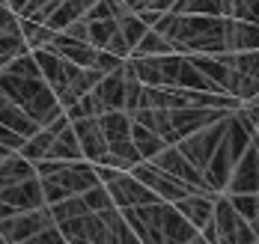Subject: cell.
Returning a JSON list of instances; mask_svg holds the SVG:
<instances>
[{"instance_id":"cell-30","label":"cell","mask_w":259,"mask_h":244,"mask_svg":"<svg viewBox=\"0 0 259 244\" xmlns=\"http://www.w3.org/2000/svg\"><path fill=\"white\" fill-rule=\"evenodd\" d=\"M27 137L24 134H18L15 128H9V125H3L0 122V143L3 146H9V149H21V143H24Z\"/></svg>"},{"instance_id":"cell-28","label":"cell","mask_w":259,"mask_h":244,"mask_svg":"<svg viewBox=\"0 0 259 244\" xmlns=\"http://www.w3.org/2000/svg\"><path fill=\"white\" fill-rule=\"evenodd\" d=\"M227 193V190H224ZM230 200H233V206L238 209V215L247 217V220H253L259 212V193H230Z\"/></svg>"},{"instance_id":"cell-12","label":"cell","mask_w":259,"mask_h":244,"mask_svg":"<svg viewBox=\"0 0 259 244\" xmlns=\"http://www.w3.org/2000/svg\"><path fill=\"white\" fill-rule=\"evenodd\" d=\"M131 173H134L149 190H155L161 200H167V203H176L185 193H191V188H188L185 182H179V179L170 176V173H164V170L155 167L152 161H137L131 167Z\"/></svg>"},{"instance_id":"cell-32","label":"cell","mask_w":259,"mask_h":244,"mask_svg":"<svg viewBox=\"0 0 259 244\" xmlns=\"http://www.w3.org/2000/svg\"><path fill=\"white\" fill-rule=\"evenodd\" d=\"M256 143H259V128H256Z\"/></svg>"},{"instance_id":"cell-17","label":"cell","mask_w":259,"mask_h":244,"mask_svg":"<svg viewBox=\"0 0 259 244\" xmlns=\"http://www.w3.org/2000/svg\"><path fill=\"white\" fill-rule=\"evenodd\" d=\"M214 200H218V193L214 190H191V193H185L182 200H176L173 206L179 209L182 215L188 217L197 229H203L211 223V215H214Z\"/></svg>"},{"instance_id":"cell-21","label":"cell","mask_w":259,"mask_h":244,"mask_svg":"<svg viewBox=\"0 0 259 244\" xmlns=\"http://www.w3.org/2000/svg\"><path fill=\"white\" fill-rule=\"evenodd\" d=\"M131 140H134V149L140 152V158L143 161H152L158 152L167 146V140L152 131L149 125H143V122H137V119H131Z\"/></svg>"},{"instance_id":"cell-1","label":"cell","mask_w":259,"mask_h":244,"mask_svg":"<svg viewBox=\"0 0 259 244\" xmlns=\"http://www.w3.org/2000/svg\"><path fill=\"white\" fill-rule=\"evenodd\" d=\"M0 92H6L15 105L39 122V125H51L54 119H60L66 110L57 102L54 89L42 78V72H12V69H0Z\"/></svg>"},{"instance_id":"cell-20","label":"cell","mask_w":259,"mask_h":244,"mask_svg":"<svg viewBox=\"0 0 259 244\" xmlns=\"http://www.w3.org/2000/svg\"><path fill=\"white\" fill-rule=\"evenodd\" d=\"M93 3H96V0H57L54 9L48 12V18H45V24L51 30H66L72 21L83 18Z\"/></svg>"},{"instance_id":"cell-14","label":"cell","mask_w":259,"mask_h":244,"mask_svg":"<svg viewBox=\"0 0 259 244\" xmlns=\"http://www.w3.org/2000/svg\"><path fill=\"white\" fill-rule=\"evenodd\" d=\"M72 128L78 134V143H80V152L83 158L93 164H102L107 158V140H104V131L99 125V116H83V119H72Z\"/></svg>"},{"instance_id":"cell-8","label":"cell","mask_w":259,"mask_h":244,"mask_svg":"<svg viewBox=\"0 0 259 244\" xmlns=\"http://www.w3.org/2000/svg\"><path fill=\"white\" fill-rule=\"evenodd\" d=\"M224 113L230 110H214V108H194V105H185V108H167V143H179L182 137L200 131L203 125L221 119Z\"/></svg>"},{"instance_id":"cell-9","label":"cell","mask_w":259,"mask_h":244,"mask_svg":"<svg viewBox=\"0 0 259 244\" xmlns=\"http://www.w3.org/2000/svg\"><path fill=\"white\" fill-rule=\"evenodd\" d=\"M233 113V110H230ZM230 113H224L221 119H214V122H208V125H203L200 131H194V134L182 137L179 146L182 152L191 158V161L197 164L200 170L208 164V158L214 155V149H218V143H221V137H224V131H227V125H230Z\"/></svg>"},{"instance_id":"cell-5","label":"cell","mask_w":259,"mask_h":244,"mask_svg":"<svg viewBox=\"0 0 259 244\" xmlns=\"http://www.w3.org/2000/svg\"><path fill=\"white\" fill-rule=\"evenodd\" d=\"M96 170H99V179L107 188L116 209H134V206H146V203L161 200L155 190L146 188L131 170H116V167H96Z\"/></svg>"},{"instance_id":"cell-11","label":"cell","mask_w":259,"mask_h":244,"mask_svg":"<svg viewBox=\"0 0 259 244\" xmlns=\"http://www.w3.org/2000/svg\"><path fill=\"white\" fill-rule=\"evenodd\" d=\"M39 206H45V193H42L39 173L24 179V182L3 185L0 188V217L18 215V212H27V209H39Z\"/></svg>"},{"instance_id":"cell-22","label":"cell","mask_w":259,"mask_h":244,"mask_svg":"<svg viewBox=\"0 0 259 244\" xmlns=\"http://www.w3.org/2000/svg\"><path fill=\"white\" fill-rule=\"evenodd\" d=\"M170 51H176L173 42H170L161 30L149 27L143 33V39L131 48V57H158V54H170Z\"/></svg>"},{"instance_id":"cell-10","label":"cell","mask_w":259,"mask_h":244,"mask_svg":"<svg viewBox=\"0 0 259 244\" xmlns=\"http://www.w3.org/2000/svg\"><path fill=\"white\" fill-rule=\"evenodd\" d=\"M155 167H161L164 173H170V176H176L179 182H185L191 190H211L206 182V176H203V170L197 167V164L191 161L185 152H182L176 143H167L161 152H158L155 158H152ZM218 193V190H214Z\"/></svg>"},{"instance_id":"cell-19","label":"cell","mask_w":259,"mask_h":244,"mask_svg":"<svg viewBox=\"0 0 259 244\" xmlns=\"http://www.w3.org/2000/svg\"><path fill=\"white\" fill-rule=\"evenodd\" d=\"M45 158H54V161H80V158H83L78 134H75V128H72V122H63V125L54 131L51 149H48Z\"/></svg>"},{"instance_id":"cell-29","label":"cell","mask_w":259,"mask_h":244,"mask_svg":"<svg viewBox=\"0 0 259 244\" xmlns=\"http://www.w3.org/2000/svg\"><path fill=\"white\" fill-rule=\"evenodd\" d=\"M18 27H21V15L6 0H0V30H18Z\"/></svg>"},{"instance_id":"cell-2","label":"cell","mask_w":259,"mask_h":244,"mask_svg":"<svg viewBox=\"0 0 259 244\" xmlns=\"http://www.w3.org/2000/svg\"><path fill=\"white\" fill-rule=\"evenodd\" d=\"M33 57H36V63H39L42 78H45L48 86L54 89L57 102L63 105V110L69 108L72 102H78L80 95H87V92L99 83V78H102V72L83 69L78 63L60 57L57 51H51V48H36Z\"/></svg>"},{"instance_id":"cell-6","label":"cell","mask_w":259,"mask_h":244,"mask_svg":"<svg viewBox=\"0 0 259 244\" xmlns=\"http://www.w3.org/2000/svg\"><path fill=\"white\" fill-rule=\"evenodd\" d=\"M99 125H102V131H104L110 155H116L125 170H131L137 161H143L140 152L134 149V140H131V113L128 110H104V113H99Z\"/></svg>"},{"instance_id":"cell-16","label":"cell","mask_w":259,"mask_h":244,"mask_svg":"<svg viewBox=\"0 0 259 244\" xmlns=\"http://www.w3.org/2000/svg\"><path fill=\"white\" fill-rule=\"evenodd\" d=\"M45 48H51V51H57L60 57H66V60L78 63V66H83V69H96L99 48H96V45H90V42H83V39H75V36L63 33V30H57V33H54L51 45H45Z\"/></svg>"},{"instance_id":"cell-25","label":"cell","mask_w":259,"mask_h":244,"mask_svg":"<svg viewBox=\"0 0 259 244\" xmlns=\"http://www.w3.org/2000/svg\"><path fill=\"white\" fill-rule=\"evenodd\" d=\"M87 21V18H83ZM119 30V21L116 18H96V21H87V36H90V45L96 48H107L110 36Z\"/></svg>"},{"instance_id":"cell-23","label":"cell","mask_w":259,"mask_h":244,"mask_svg":"<svg viewBox=\"0 0 259 244\" xmlns=\"http://www.w3.org/2000/svg\"><path fill=\"white\" fill-rule=\"evenodd\" d=\"M54 33L45 21H33V18H21V36H24L27 48L30 51H36V48H45V45H51Z\"/></svg>"},{"instance_id":"cell-24","label":"cell","mask_w":259,"mask_h":244,"mask_svg":"<svg viewBox=\"0 0 259 244\" xmlns=\"http://www.w3.org/2000/svg\"><path fill=\"white\" fill-rule=\"evenodd\" d=\"M24 51H30L21 36V27L18 30H0V69L9 66L15 57H21Z\"/></svg>"},{"instance_id":"cell-13","label":"cell","mask_w":259,"mask_h":244,"mask_svg":"<svg viewBox=\"0 0 259 244\" xmlns=\"http://www.w3.org/2000/svg\"><path fill=\"white\" fill-rule=\"evenodd\" d=\"M224 190L227 193H259V143H256V137L241 152V158L235 161Z\"/></svg>"},{"instance_id":"cell-27","label":"cell","mask_w":259,"mask_h":244,"mask_svg":"<svg viewBox=\"0 0 259 244\" xmlns=\"http://www.w3.org/2000/svg\"><path fill=\"white\" fill-rule=\"evenodd\" d=\"M80 197H83V203H87V209H90V212H104V209H110V206H113V200H110V193H107V188H104L102 182H99V185H93V188H87Z\"/></svg>"},{"instance_id":"cell-15","label":"cell","mask_w":259,"mask_h":244,"mask_svg":"<svg viewBox=\"0 0 259 244\" xmlns=\"http://www.w3.org/2000/svg\"><path fill=\"white\" fill-rule=\"evenodd\" d=\"M99 102V108L104 110H125V63L113 72H107L99 78V83L90 89Z\"/></svg>"},{"instance_id":"cell-18","label":"cell","mask_w":259,"mask_h":244,"mask_svg":"<svg viewBox=\"0 0 259 244\" xmlns=\"http://www.w3.org/2000/svg\"><path fill=\"white\" fill-rule=\"evenodd\" d=\"M227 48L230 51L259 48V21H244V18L227 15Z\"/></svg>"},{"instance_id":"cell-31","label":"cell","mask_w":259,"mask_h":244,"mask_svg":"<svg viewBox=\"0 0 259 244\" xmlns=\"http://www.w3.org/2000/svg\"><path fill=\"white\" fill-rule=\"evenodd\" d=\"M250 226H253V232H256V241H259V212H256V217L250 220Z\"/></svg>"},{"instance_id":"cell-26","label":"cell","mask_w":259,"mask_h":244,"mask_svg":"<svg viewBox=\"0 0 259 244\" xmlns=\"http://www.w3.org/2000/svg\"><path fill=\"white\" fill-rule=\"evenodd\" d=\"M116 21H119V30H122V36L128 39L131 48H134V45H137V42L143 39V33L149 30V24H146V21H143V18H140V15L134 12V9H131V12H125L122 18H116Z\"/></svg>"},{"instance_id":"cell-3","label":"cell","mask_w":259,"mask_h":244,"mask_svg":"<svg viewBox=\"0 0 259 244\" xmlns=\"http://www.w3.org/2000/svg\"><path fill=\"white\" fill-rule=\"evenodd\" d=\"M36 173L42 182V193H45V206L60 203L66 197L83 193L87 188L99 185V170L96 164L80 158V161H54V158H42L36 161Z\"/></svg>"},{"instance_id":"cell-4","label":"cell","mask_w":259,"mask_h":244,"mask_svg":"<svg viewBox=\"0 0 259 244\" xmlns=\"http://www.w3.org/2000/svg\"><path fill=\"white\" fill-rule=\"evenodd\" d=\"M39 241H63V232L54 223V215L48 206L0 217V244H39Z\"/></svg>"},{"instance_id":"cell-7","label":"cell","mask_w":259,"mask_h":244,"mask_svg":"<svg viewBox=\"0 0 259 244\" xmlns=\"http://www.w3.org/2000/svg\"><path fill=\"white\" fill-rule=\"evenodd\" d=\"M211 223H214V232H218V244H253L256 241V232H253L250 220L238 215V209L233 206L230 193H224V190L214 200Z\"/></svg>"}]
</instances>
